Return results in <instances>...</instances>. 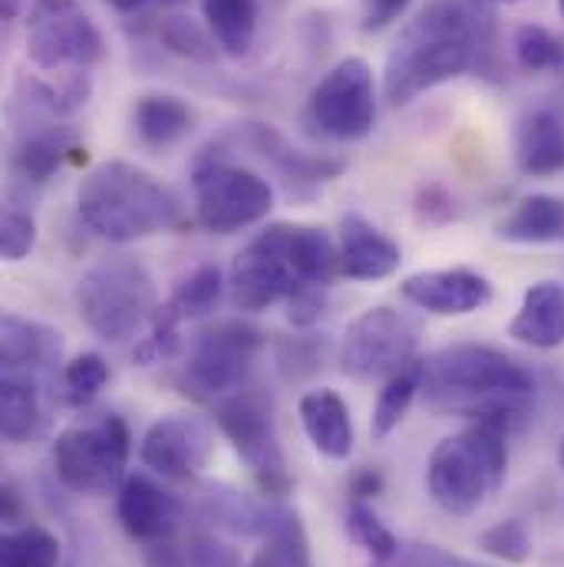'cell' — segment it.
Here are the masks:
<instances>
[{
	"instance_id": "obj_28",
	"label": "cell",
	"mask_w": 564,
	"mask_h": 567,
	"mask_svg": "<svg viewBox=\"0 0 564 567\" xmlns=\"http://www.w3.org/2000/svg\"><path fill=\"white\" fill-rule=\"evenodd\" d=\"M205 23L228 56H245L258 30V0H202Z\"/></svg>"
},
{
	"instance_id": "obj_34",
	"label": "cell",
	"mask_w": 564,
	"mask_h": 567,
	"mask_svg": "<svg viewBox=\"0 0 564 567\" xmlns=\"http://www.w3.org/2000/svg\"><path fill=\"white\" fill-rule=\"evenodd\" d=\"M327 350H330V340L324 333H297V337H281L275 343V360L287 383H304L324 370Z\"/></svg>"
},
{
	"instance_id": "obj_40",
	"label": "cell",
	"mask_w": 564,
	"mask_h": 567,
	"mask_svg": "<svg viewBox=\"0 0 564 567\" xmlns=\"http://www.w3.org/2000/svg\"><path fill=\"white\" fill-rule=\"evenodd\" d=\"M479 548L489 558H499L505 565H525L535 551L532 545V532L522 518H505L499 525H492L489 532L479 535Z\"/></svg>"
},
{
	"instance_id": "obj_54",
	"label": "cell",
	"mask_w": 564,
	"mask_h": 567,
	"mask_svg": "<svg viewBox=\"0 0 564 567\" xmlns=\"http://www.w3.org/2000/svg\"><path fill=\"white\" fill-rule=\"evenodd\" d=\"M377 567H387V565H383V561H380V565H377Z\"/></svg>"
},
{
	"instance_id": "obj_16",
	"label": "cell",
	"mask_w": 564,
	"mask_h": 567,
	"mask_svg": "<svg viewBox=\"0 0 564 567\" xmlns=\"http://www.w3.org/2000/svg\"><path fill=\"white\" fill-rule=\"evenodd\" d=\"M116 518L130 538L152 545L175 535L182 522V502L145 475H126L116 488Z\"/></svg>"
},
{
	"instance_id": "obj_48",
	"label": "cell",
	"mask_w": 564,
	"mask_h": 567,
	"mask_svg": "<svg viewBox=\"0 0 564 567\" xmlns=\"http://www.w3.org/2000/svg\"><path fill=\"white\" fill-rule=\"evenodd\" d=\"M350 495H353V502H370V498L383 495V475L377 468H357L350 475Z\"/></svg>"
},
{
	"instance_id": "obj_8",
	"label": "cell",
	"mask_w": 564,
	"mask_h": 567,
	"mask_svg": "<svg viewBox=\"0 0 564 567\" xmlns=\"http://www.w3.org/2000/svg\"><path fill=\"white\" fill-rule=\"evenodd\" d=\"M130 425L116 413L70 425L53 442V472L76 495H110L126 478Z\"/></svg>"
},
{
	"instance_id": "obj_37",
	"label": "cell",
	"mask_w": 564,
	"mask_h": 567,
	"mask_svg": "<svg viewBox=\"0 0 564 567\" xmlns=\"http://www.w3.org/2000/svg\"><path fill=\"white\" fill-rule=\"evenodd\" d=\"M515 56L529 73H564V40L539 23H525L515 30Z\"/></svg>"
},
{
	"instance_id": "obj_39",
	"label": "cell",
	"mask_w": 564,
	"mask_h": 567,
	"mask_svg": "<svg viewBox=\"0 0 564 567\" xmlns=\"http://www.w3.org/2000/svg\"><path fill=\"white\" fill-rule=\"evenodd\" d=\"M347 535L353 538V545L370 551L377 561H393L397 551H400L397 535L380 522V515L367 502H353L347 508Z\"/></svg>"
},
{
	"instance_id": "obj_31",
	"label": "cell",
	"mask_w": 564,
	"mask_h": 567,
	"mask_svg": "<svg viewBox=\"0 0 564 567\" xmlns=\"http://www.w3.org/2000/svg\"><path fill=\"white\" fill-rule=\"evenodd\" d=\"M93 93V76L90 73H63L60 83H47V80H33L27 86V103L33 110H40L50 120H66L73 113H80L90 103Z\"/></svg>"
},
{
	"instance_id": "obj_25",
	"label": "cell",
	"mask_w": 564,
	"mask_h": 567,
	"mask_svg": "<svg viewBox=\"0 0 564 567\" xmlns=\"http://www.w3.org/2000/svg\"><path fill=\"white\" fill-rule=\"evenodd\" d=\"M133 130L142 145L168 148V145H178L195 130V113L178 96L148 93V96H140L133 106Z\"/></svg>"
},
{
	"instance_id": "obj_10",
	"label": "cell",
	"mask_w": 564,
	"mask_h": 567,
	"mask_svg": "<svg viewBox=\"0 0 564 567\" xmlns=\"http://www.w3.org/2000/svg\"><path fill=\"white\" fill-rule=\"evenodd\" d=\"M27 56L47 73H90L103 63L106 40L76 0H33Z\"/></svg>"
},
{
	"instance_id": "obj_45",
	"label": "cell",
	"mask_w": 564,
	"mask_h": 567,
	"mask_svg": "<svg viewBox=\"0 0 564 567\" xmlns=\"http://www.w3.org/2000/svg\"><path fill=\"white\" fill-rule=\"evenodd\" d=\"M327 313V293L324 287H300L287 297V320L300 330L314 327Z\"/></svg>"
},
{
	"instance_id": "obj_35",
	"label": "cell",
	"mask_w": 564,
	"mask_h": 567,
	"mask_svg": "<svg viewBox=\"0 0 564 567\" xmlns=\"http://www.w3.org/2000/svg\"><path fill=\"white\" fill-rule=\"evenodd\" d=\"M106 383H110V363L100 353H80L60 373V400L73 410H83L103 393Z\"/></svg>"
},
{
	"instance_id": "obj_12",
	"label": "cell",
	"mask_w": 564,
	"mask_h": 567,
	"mask_svg": "<svg viewBox=\"0 0 564 567\" xmlns=\"http://www.w3.org/2000/svg\"><path fill=\"white\" fill-rule=\"evenodd\" d=\"M215 423L252 465L262 492L268 498H284L290 492V472L268 403L252 390H235L215 403Z\"/></svg>"
},
{
	"instance_id": "obj_4",
	"label": "cell",
	"mask_w": 564,
	"mask_h": 567,
	"mask_svg": "<svg viewBox=\"0 0 564 567\" xmlns=\"http://www.w3.org/2000/svg\"><path fill=\"white\" fill-rule=\"evenodd\" d=\"M76 208L93 235L116 245L142 241L182 225L178 198L155 175L130 162L96 165L76 192Z\"/></svg>"
},
{
	"instance_id": "obj_38",
	"label": "cell",
	"mask_w": 564,
	"mask_h": 567,
	"mask_svg": "<svg viewBox=\"0 0 564 567\" xmlns=\"http://www.w3.org/2000/svg\"><path fill=\"white\" fill-rule=\"evenodd\" d=\"M178 323H182V313L175 310V303L172 300L158 303V310L148 320V337H142L136 353H133L140 367H152V363L172 360L182 350Z\"/></svg>"
},
{
	"instance_id": "obj_5",
	"label": "cell",
	"mask_w": 564,
	"mask_h": 567,
	"mask_svg": "<svg viewBox=\"0 0 564 567\" xmlns=\"http://www.w3.org/2000/svg\"><path fill=\"white\" fill-rule=\"evenodd\" d=\"M499 425L472 423L442 439L425 465V485L432 502L455 518H469L482 502L502 488L509 475V445Z\"/></svg>"
},
{
	"instance_id": "obj_36",
	"label": "cell",
	"mask_w": 564,
	"mask_h": 567,
	"mask_svg": "<svg viewBox=\"0 0 564 567\" xmlns=\"http://www.w3.org/2000/svg\"><path fill=\"white\" fill-rule=\"evenodd\" d=\"M222 290H225L222 268L218 265H202V268H195L185 281L175 287V293L168 300L175 303L182 320H195V317L212 313L222 303Z\"/></svg>"
},
{
	"instance_id": "obj_20",
	"label": "cell",
	"mask_w": 564,
	"mask_h": 567,
	"mask_svg": "<svg viewBox=\"0 0 564 567\" xmlns=\"http://www.w3.org/2000/svg\"><path fill=\"white\" fill-rule=\"evenodd\" d=\"M515 158L525 175L548 178L564 172V110L545 103L519 123Z\"/></svg>"
},
{
	"instance_id": "obj_15",
	"label": "cell",
	"mask_w": 564,
	"mask_h": 567,
	"mask_svg": "<svg viewBox=\"0 0 564 567\" xmlns=\"http://www.w3.org/2000/svg\"><path fill=\"white\" fill-rule=\"evenodd\" d=\"M400 293L435 317H465L475 313L492 300V284L485 275L469 268H442V271H420L400 284Z\"/></svg>"
},
{
	"instance_id": "obj_1",
	"label": "cell",
	"mask_w": 564,
	"mask_h": 567,
	"mask_svg": "<svg viewBox=\"0 0 564 567\" xmlns=\"http://www.w3.org/2000/svg\"><path fill=\"white\" fill-rule=\"evenodd\" d=\"M492 56V13L475 0H429L387 56L383 96L390 106H407L469 70L499 73Z\"/></svg>"
},
{
	"instance_id": "obj_30",
	"label": "cell",
	"mask_w": 564,
	"mask_h": 567,
	"mask_svg": "<svg viewBox=\"0 0 564 567\" xmlns=\"http://www.w3.org/2000/svg\"><path fill=\"white\" fill-rule=\"evenodd\" d=\"M248 567H310L307 535L294 512L278 505L271 532L265 535V548L255 555V561Z\"/></svg>"
},
{
	"instance_id": "obj_23",
	"label": "cell",
	"mask_w": 564,
	"mask_h": 567,
	"mask_svg": "<svg viewBox=\"0 0 564 567\" xmlns=\"http://www.w3.org/2000/svg\"><path fill=\"white\" fill-rule=\"evenodd\" d=\"M66 162H86V145L73 126H47L43 133H33L23 140L13 152V172L23 182L43 185L57 175L60 165Z\"/></svg>"
},
{
	"instance_id": "obj_33",
	"label": "cell",
	"mask_w": 564,
	"mask_h": 567,
	"mask_svg": "<svg viewBox=\"0 0 564 567\" xmlns=\"http://www.w3.org/2000/svg\"><path fill=\"white\" fill-rule=\"evenodd\" d=\"M60 538L40 525H23L7 532L0 542V567H57Z\"/></svg>"
},
{
	"instance_id": "obj_19",
	"label": "cell",
	"mask_w": 564,
	"mask_h": 567,
	"mask_svg": "<svg viewBox=\"0 0 564 567\" xmlns=\"http://www.w3.org/2000/svg\"><path fill=\"white\" fill-rule=\"evenodd\" d=\"M245 142L290 185H324V182H334L347 168L340 158L310 155V152L294 148L278 130H271L265 123H248L245 126Z\"/></svg>"
},
{
	"instance_id": "obj_29",
	"label": "cell",
	"mask_w": 564,
	"mask_h": 567,
	"mask_svg": "<svg viewBox=\"0 0 564 567\" xmlns=\"http://www.w3.org/2000/svg\"><path fill=\"white\" fill-rule=\"evenodd\" d=\"M420 390H423V360H413L410 367H403L397 377H390L383 383L377 406H373V420H370L373 439H387L397 425L403 423V416L410 413Z\"/></svg>"
},
{
	"instance_id": "obj_32",
	"label": "cell",
	"mask_w": 564,
	"mask_h": 567,
	"mask_svg": "<svg viewBox=\"0 0 564 567\" xmlns=\"http://www.w3.org/2000/svg\"><path fill=\"white\" fill-rule=\"evenodd\" d=\"M155 33H158L162 50H168L172 56L192 60V63H215V56L222 50L218 40L212 37V30H205L198 20L182 17V13L162 17Z\"/></svg>"
},
{
	"instance_id": "obj_3",
	"label": "cell",
	"mask_w": 564,
	"mask_h": 567,
	"mask_svg": "<svg viewBox=\"0 0 564 567\" xmlns=\"http://www.w3.org/2000/svg\"><path fill=\"white\" fill-rule=\"evenodd\" d=\"M340 278V248L314 225H268L232 261L228 290L238 310L258 313L300 287H327Z\"/></svg>"
},
{
	"instance_id": "obj_41",
	"label": "cell",
	"mask_w": 564,
	"mask_h": 567,
	"mask_svg": "<svg viewBox=\"0 0 564 567\" xmlns=\"http://www.w3.org/2000/svg\"><path fill=\"white\" fill-rule=\"evenodd\" d=\"M37 245V221L20 208H7L0 225V251L3 261H23Z\"/></svg>"
},
{
	"instance_id": "obj_17",
	"label": "cell",
	"mask_w": 564,
	"mask_h": 567,
	"mask_svg": "<svg viewBox=\"0 0 564 567\" xmlns=\"http://www.w3.org/2000/svg\"><path fill=\"white\" fill-rule=\"evenodd\" d=\"M403 265V251L370 218L347 212L340 218V275L350 281H383Z\"/></svg>"
},
{
	"instance_id": "obj_9",
	"label": "cell",
	"mask_w": 564,
	"mask_h": 567,
	"mask_svg": "<svg viewBox=\"0 0 564 567\" xmlns=\"http://www.w3.org/2000/svg\"><path fill=\"white\" fill-rule=\"evenodd\" d=\"M262 347L265 337L248 320H218L198 330L182 367L185 393L205 403H218L222 396L242 390Z\"/></svg>"
},
{
	"instance_id": "obj_13",
	"label": "cell",
	"mask_w": 564,
	"mask_h": 567,
	"mask_svg": "<svg viewBox=\"0 0 564 567\" xmlns=\"http://www.w3.org/2000/svg\"><path fill=\"white\" fill-rule=\"evenodd\" d=\"M307 120L327 140H363L377 123V83L367 60L347 56L324 73V80L310 90Z\"/></svg>"
},
{
	"instance_id": "obj_22",
	"label": "cell",
	"mask_w": 564,
	"mask_h": 567,
	"mask_svg": "<svg viewBox=\"0 0 564 567\" xmlns=\"http://www.w3.org/2000/svg\"><path fill=\"white\" fill-rule=\"evenodd\" d=\"M509 337L535 350L564 347V284H532L522 297L515 320L509 323Z\"/></svg>"
},
{
	"instance_id": "obj_42",
	"label": "cell",
	"mask_w": 564,
	"mask_h": 567,
	"mask_svg": "<svg viewBox=\"0 0 564 567\" xmlns=\"http://www.w3.org/2000/svg\"><path fill=\"white\" fill-rule=\"evenodd\" d=\"M413 218L423 228H442L455 218V198L445 185L439 182H423L413 202Z\"/></svg>"
},
{
	"instance_id": "obj_7",
	"label": "cell",
	"mask_w": 564,
	"mask_h": 567,
	"mask_svg": "<svg viewBox=\"0 0 564 567\" xmlns=\"http://www.w3.org/2000/svg\"><path fill=\"white\" fill-rule=\"evenodd\" d=\"M195 221L212 235H235L265 221L275 208V188L252 168L232 165L222 152L202 148L192 162Z\"/></svg>"
},
{
	"instance_id": "obj_24",
	"label": "cell",
	"mask_w": 564,
	"mask_h": 567,
	"mask_svg": "<svg viewBox=\"0 0 564 567\" xmlns=\"http://www.w3.org/2000/svg\"><path fill=\"white\" fill-rule=\"evenodd\" d=\"M202 508H205V518L232 535H245V538H265L271 532V522H275V512H278V502H255L248 495H242L238 488L232 485H222V482H212L202 488Z\"/></svg>"
},
{
	"instance_id": "obj_44",
	"label": "cell",
	"mask_w": 564,
	"mask_h": 567,
	"mask_svg": "<svg viewBox=\"0 0 564 567\" xmlns=\"http://www.w3.org/2000/svg\"><path fill=\"white\" fill-rule=\"evenodd\" d=\"M185 551H188V567H242L238 551L212 535H195Z\"/></svg>"
},
{
	"instance_id": "obj_6",
	"label": "cell",
	"mask_w": 564,
	"mask_h": 567,
	"mask_svg": "<svg viewBox=\"0 0 564 567\" xmlns=\"http://www.w3.org/2000/svg\"><path fill=\"white\" fill-rule=\"evenodd\" d=\"M76 303L83 323L106 343H123L136 337L158 310L152 275L126 255L96 261L80 278Z\"/></svg>"
},
{
	"instance_id": "obj_27",
	"label": "cell",
	"mask_w": 564,
	"mask_h": 567,
	"mask_svg": "<svg viewBox=\"0 0 564 567\" xmlns=\"http://www.w3.org/2000/svg\"><path fill=\"white\" fill-rule=\"evenodd\" d=\"M499 238L512 245H555L564 241V198L529 195L499 225Z\"/></svg>"
},
{
	"instance_id": "obj_18",
	"label": "cell",
	"mask_w": 564,
	"mask_h": 567,
	"mask_svg": "<svg viewBox=\"0 0 564 567\" xmlns=\"http://www.w3.org/2000/svg\"><path fill=\"white\" fill-rule=\"evenodd\" d=\"M63 353V337L60 330L27 320L17 313H3L0 320V363L3 373H30V377H47L60 363Z\"/></svg>"
},
{
	"instance_id": "obj_43",
	"label": "cell",
	"mask_w": 564,
	"mask_h": 567,
	"mask_svg": "<svg viewBox=\"0 0 564 567\" xmlns=\"http://www.w3.org/2000/svg\"><path fill=\"white\" fill-rule=\"evenodd\" d=\"M383 565L397 567H492L482 565V561H472V558H462V555H452L439 545H400L397 558L393 561H383Z\"/></svg>"
},
{
	"instance_id": "obj_21",
	"label": "cell",
	"mask_w": 564,
	"mask_h": 567,
	"mask_svg": "<svg viewBox=\"0 0 564 567\" xmlns=\"http://www.w3.org/2000/svg\"><path fill=\"white\" fill-rule=\"evenodd\" d=\"M297 413H300V425H304L310 445L324 458H330V462L350 458V452H353V420H350L347 403L334 390L320 386V390L304 393Z\"/></svg>"
},
{
	"instance_id": "obj_26",
	"label": "cell",
	"mask_w": 564,
	"mask_h": 567,
	"mask_svg": "<svg viewBox=\"0 0 564 567\" xmlns=\"http://www.w3.org/2000/svg\"><path fill=\"white\" fill-rule=\"evenodd\" d=\"M37 377L30 373H3L0 383V432L10 445H23L43 429V406Z\"/></svg>"
},
{
	"instance_id": "obj_46",
	"label": "cell",
	"mask_w": 564,
	"mask_h": 567,
	"mask_svg": "<svg viewBox=\"0 0 564 567\" xmlns=\"http://www.w3.org/2000/svg\"><path fill=\"white\" fill-rule=\"evenodd\" d=\"M413 0H363V33H377L390 27Z\"/></svg>"
},
{
	"instance_id": "obj_47",
	"label": "cell",
	"mask_w": 564,
	"mask_h": 567,
	"mask_svg": "<svg viewBox=\"0 0 564 567\" xmlns=\"http://www.w3.org/2000/svg\"><path fill=\"white\" fill-rule=\"evenodd\" d=\"M142 561H145V567H188V551L178 548L172 538H162V542L145 545Z\"/></svg>"
},
{
	"instance_id": "obj_51",
	"label": "cell",
	"mask_w": 564,
	"mask_h": 567,
	"mask_svg": "<svg viewBox=\"0 0 564 567\" xmlns=\"http://www.w3.org/2000/svg\"><path fill=\"white\" fill-rule=\"evenodd\" d=\"M558 458H562V465H564V439H562V449H558Z\"/></svg>"
},
{
	"instance_id": "obj_2",
	"label": "cell",
	"mask_w": 564,
	"mask_h": 567,
	"mask_svg": "<svg viewBox=\"0 0 564 567\" xmlns=\"http://www.w3.org/2000/svg\"><path fill=\"white\" fill-rule=\"evenodd\" d=\"M429 410L515 432L532 420L535 377L509 353L482 343H452L423 360Z\"/></svg>"
},
{
	"instance_id": "obj_50",
	"label": "cell",
	"mask_w": 564,
	"mask_h": 567,
	"mask_svg": "<svg viewBox=\"0 0 564 567\" xmlns=\"http://www.w3.org/2000/svg\"><path fill=\"white\" fill-rule=\"evenodd\" d=\"M3 522L17 525L20 522V495L13 485H3Z\"/></svg>"
},
{
	"instance_id": "obj_49",
	"label": "cell",
	"mask_w": 564,
	"mask_h": 567,
	"mask_svg": "<svg viewBox=\"0 0 564 567\" xmlns=\"http://www.w3.org/2000/svg\"><path fill=\"white\" fill-rule=\"evenodd\" d=\"M106 3L120 13H140L145 7H178L185 0H106Z\"/></svg>"
},
{
	"instance_id": "obj_14",
	"label": "cell",
	"mask_w": 564,
	"mask_h": 567,
	"mask_svg": "<svg viewBox=\"0 0 564 567\" xmlns=\"http://www.w3.org/2000/svg\"><path fill=\"white\" fill-rule=\"evenodd\" d=\"M215 449V429L195 413H168L145 429L140 442V458L145 468L172 478L192 482L202 475Z\"/></svg>"
},
{
	"instance_id": "obj_53",
	"label": "cell",
	"mask_w": 564,
	"mask_h": 567,
	"mask_svg": "<svg viewBox=\"0 0 564 567\" xmlns=\"http://www.w3.org/2000/svg\"><path fill=\"white\" fill-rule=\"evenodd\" d=\"M492 3H515V0H492Z\"/></svg>"
},
{
	"instance_id": "obj_52",
	"label": "cell",
	"mask_w": 564,
	"mask_h": 567,
	"mask_svg": "<svg viewBox=\"0 0 564 567\" xmlns=\"http://www.w3.org/2000/svg\"><path fill=\"white\" fill-rule=\"evenodd\" d=\"M558 13H562V17H564V0H558Z\"/></svg>"
},
{
	"instance_id": "obj_11",
	"label": "cell",
	"mask_w": 564,
	"mask_h": 567,
	"mask_svg": "<svg viewBox=\"0 0 564 567\" xmlns=\"http://www.w3.org/2000/svg\"><path fill=\"white\" fill-rule=\"evenodd\" d=\"M417 343L420 327L407 313L393 307H370L347 327L337 360L350 380H390L417 360Z\"/></svg>"
}]
</instances>
